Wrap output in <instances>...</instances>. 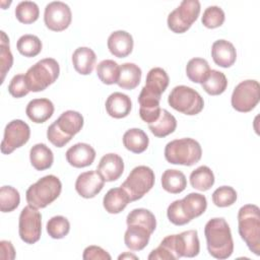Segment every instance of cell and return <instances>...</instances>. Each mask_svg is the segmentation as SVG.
I'll list each match as a JSON object with an SVG mask.
<instances>
[{"instance_id":"21","label":"cell","mask_w":260,"mask_h":260,"mask_svg":"<svg viewBox=\"0 0 260 260\" xmlns=\"http://www.w3.org/2000/svg\"><path fill=\"white\" fill-rule=\"evenodd\" d=\"M105 107L107 113L111 117L115 119H122L130 114L132 102L127 94L116 91L108 96Z\"/></svg>"},{"instance_id":"36","label":"cell","mask_w":260,"mask_h":260,"mask_svg":"<svg viewBox=\"0 0 260 260\" xmlns=\"http://www.w3.org/2000/svg\"><path fill=\"white\" fill-rule=\"evenodd\" d=\"M120 66L118 63L111 59L101 61L96 66V75L99 79L108 85L117 83L119 78Z\"/></svg>"},{"instance_id":"25","label":"cell","mask_w":260,"mask_h":260,"mask_svg":"<svg viewBox=\"0 0 260 260\" xmlns=\"http://www.w3.org/2000/svg\"><path fill=\"white\" fill-rule=\"evenodd\" d=\"M96 55L88 47H79L72 54L74 69L81 75H88L92 72L95 65Z\"/></svg>"},{"instance_id":"7","label":"cell","mask_w":260,"mask_h":260,"mask_svg":"<svg viewBox=\"0 0 260 260\" xmlns=\"http://www.w3.org/2000/svg\"><path fill=\"white\" fill-rule=\"evenodd\" d=\"M168 103L174 110L188 116L199 114L204 107L199 92L186 85L175 86L168 96Z\"/></svg>"},{"instance_id":"13","label":"cell","mask_w":260,"mask_h":260,"mask_svg":"<svg viewBox=\"0 0 260 260\" xmlns=\"http://www.w3.org/2000/svg\"><path fill=\"white\" fill-rule=\"evenodd\" d=\"M72 20L70 7L62 1H53L46 5L44 21L46 26L53 31L66 29Z\"/></svg>"},{"instance_id":"4","label":"cell","mask_w":260,"mask_h":260,"mask_svg":"<svg viewBox=\"0 0 260 260\" xmlns=\"http://www.w3.org/2000/svg\"><path fill=\"white\" fill-rule=\"evenodd\" d=\"M61 191L60 179L54 175H47L28 187L25 199L28 205L35 208H45L59 197Z\"/></svg>"},{"instance_id":"35","label":"cell","mask_w":260,"mask_h":260,"mask_svg":"<svg viewBox=\"0 0 260 260\" xmlns=\"http://www.w3.org/2000/svg\"><path fill=\"white\" fill-rule=\"evenodd\" d=\"M126 223L128 224H140L149 230L152 234L156 228V219L154 214L146 208H135L131 210L127 217Z\"/></svg>"},{"instance_id":"1","label":"cell","mask_w":260,"mask_h":260,"mask_svg":"<svg viewBox=\"0 0 260 260\" xmlns=\"http://www.w3.org/2000/svg\"><path fill=\"white\" fill-rule=\"evenodd\" d=\"M209 254L216 259H226L234 252V241L229 223L223 217L209 219L204 226Z\"/></svg>"},{"instance_id":"17","label":"cell","mask_w":260,"mask_h":260,"mask_svg":"<svg viewBox=\"0 0 260 260\" xmlns=\"http://www.w3.org/2000/svg\"><path fill=\"white\" fill-rule=\"evenodd\" d=\"M96 171L105 182H113L122 176L124 172V161L117 153H107L101 158Z\"/></svg>"},{"instance_id":"47","label":"cell","mask_w":260,"mask_h":260,"mask_svg":"<svg viewBox=\"0 0 260 260\" xmlns=\"http://www.w3.org/2000/svg\"><path fill=\"white\" fill-rule=\"evenodd\" d=\"M82 258L84 260H111V255L99 246H88L84 249Z\"/></svg>"},{"instance_id":"16","label":"cell","mask_w":260,"mask_h":260,"mask_svg":"<svg viewBox=\"0 0 260 260\" xmlns=\"http://www.w3.org/2000/svg\"><path fill=\"white\" fill-rule=\"evenodd\" d=\"M105 180L98 171L81 173L75 181V190L83 198L89 199L98 195L104 188Z\"/></svg>"},{"instance_id":"9","label":"cell","mask_w":260,"mask_h":260,"mask_svg":"<svg viewBox=\"0 0 260 260\" xmlns=\"http://www.w3.org/2000/svg\"><path fill=\"white\" fill-rule=\"evenodd\" d=\"M200 8V2L198 0H183L168 15V27L175 34L187 31L198 18Z\"/></svg>"},{"instance_id":"49","label":"cell","mask_w":260,"mask_h":260,"mask_svg":"<svg viewBox=\"0 0 260 260\" xmlns=\"http://www.w3.org/2000/svg\"><path fill=\"white\" fill-rule=\"evenodd\" d=\"M125 258H133V259H137V256L133 255V254H129V253H124L122 255L119 256V260L121 259H125Z\"/></svg>"},{"instance_id":"38","label":"cell","mask_w":260,"mask_h":260,"mask_svg":"<svg viewBox=\"0 0 260 260\" xmlns=\"http://www.w3.org/2000/svg\"><path fill=\"white\" fill-rule=\"evenodd\" d=\"M15 16L21 23H32L38 20L40 16L39 6L32 1H21L16 5Z\"/></svg>"},{"instance_id":"8","label":"cell","mask_w":260,"mask_h":260,"mask_svg":"<svg viewBox=\"0 0 260 260\" xmlns=\"http://www.w3.org/2000/svg\"><path fill=\"white\" fill-rule=\"evenodd\" d=\"M154 181V173L149 167L138 166L130 172L121 187L129 195L130 201H136L141 199L151 190Z\"/></svg>"},{"instance_id":"30","label":"cell","mask_w":260,"mask_h":260,"mask_svg":"<svg viewBox=\"0 0 260 260\" xmlns=\"http://www.w3.org/2000/svg\"><path fill=\"white\" fill-rule=\"evenodd\" d=\"M160 182L162 189L172 194H179L187 187V179L179 170H166L161 175Z\"/></svg>"},{"instance_id":"27","label":"cell","mask_w":260,"mask_h":260,"mask_svg":"<svg viewBox=\"0 0 260 260\" xmlns=\"http://www.w3.org/2000/svg\"><path fill=\"white\" fill-rule=\"evenodd\" d=\"M123 144L133 153H141L146 150L149 143L147 134L139 128H131L123 135Z\"/></svg>"},{"instance_id":"45","label":"cell","mask_w":260,"mask_h":260,"mask_svg":"<svg viewBox=\"0 0 260 260\" xmlns=\"http://www.w3.org/2000/svg\"><path fill=\"white\" fill-rule=\"evenodd\" d=\"M167 215L169 220L174 223L175 225H184L191 220L186 216L183 208H182V202L181 199L173 201L168 209H167Z\"/></svg>"},{"instance_id":"33","label":"cell","mask_w":260,"mask_h":260,"mask_svg":"<svg viewBox=\"0 0 260 260\" xmlns=\"http://www.w3.org/2000/svg\"><path fill=\"white\" fill-rule=\"evenodd\" d=\"M202 88L210 95L221 94L228 86V79L224 73L211 69L206 79L201 83Z\"/></svg>"},{"instance_id":"31","label":"cell","mask_w":260,"mask_h":260,"mask_svg":"<svg viewBox=\"0 0 260 260\" xmlns=\"http://www.w3.org/2000/svg\"><path fill=\"white\" fill-rule=\"evenodd\" d=\"M148 128L154 136L166 137L176 130L177 120L169 111L162 109L158 119L155 122L148 124Z\"/></svg>"},{"instance_id":"2","label":"cell","mask_w":260,"mask_h":260,"mask_svg":"<svg viewBox=\"0 0 260 260\" xmlns=\"http://www.w3.org/2000/svg\"><path fill=\"white\" fill-rule=\"evenodd\" d=\"M83 127V117L72 110L63 112L47 130L48 140L56 147L65 146Z\"/></svg>"},{"instance_id":"15","label":"cell","mask_w":260,"mask_h":260,"mask_svg":"<svg viewBox=\"0 0 260 260\" xmlns=\"http://www.w3.org/2000/svg\"><path fill=\"white\" fill-rule=\"evenodd\" d=\"M161 93L157 90L149 88L147 86H143L139 95H138V103H139V116L140 118L147 124H151L155 122L159 115H160V101Z\"/></svg>"},{"instance_id":"26","label":"cell","mask_w":260,"mask_h":260,"mask_svg":"<svg viewBox=\"0 0 260 260\" xmlns=\"http://www.w3.org/2000/svg\"><path fill=\"white\" fill-rule=\"evenodd\" d=\"M142 71L140 67L134 63H124L120 66L119 78L117 84L123 89H134L141 80Z\"/></svg>"},{"instance_id":"42","label":"cell","mask_w":260,"mask_h":260,"mask_svg":"<svg viewBox=\"0 0 260 260\" xmlns=\"http://www.w3.org/2000/svg\"><path fill=\"white\" fill-rule=\"evenodd\" d=\"M13 64V56L9 47V38L5 31L1 30L0 42V65H1V83H3L6 73L10 70Z\"/></svg>"},{"instance_id":"11","label":"cell","mask_w":260,"mask_h":260,"mask_svg":"<svg viewBox=\"0 0 260 260\" xmlns=\"http://www.w3.org/2000/svg\"><path fill=\"white\" fill-rule=\"evenodd\" d=\"M18 234L26 244L37 243L42 234V214L30 205L22 208L18 218Z\"/></svg>"},{"instance_id":"46","label":"cell","mask_w":260,"mask_h":260,"mask_svg":"<svg viewBox=\"0 0 260 260\" xmlns=\"http://www.w3.org/2000/svg\"><path fill=\"white\" fill-rule=\"evenodd\" d=\"M9 93L16 99L25 96L28 92V86L25 79V74H16L12 77L8 85Z\"/></svg>"},{"instance_id":"19","label":"cell","mask_w":260,"mask_h":260,"mask_svg":"<svg viewBox=\"0 0 260 260\" xmlns=\"http://www.w3.org/2000/svg\"><path fill=\"white\" fill-rule=\"evenodd\" d=\"M133 38L125 30H116L108 38V49L117 58H125L132 53Z\"/></svg>"},{"instance_id":"22","label":"cell","mask_w":260,"mask_h":260,"mask_svg":"<svg viewBox=\"0 0 260 260\" xmlns=\"http://www.w3.org/2000/svg\"><path fill=\"white\" fill-rule=\"evenodd\" d=\"M54 105L49 99H34L25 109V114L34 123H44L49 120L54 113Z\"/></svg>"},{"instance_id":"18","label":"cell","mask_w":260,"mask_h":260,"mask_svg":"<svg viewBox=\"0 0 260 260\" xmlns=\"http://www.w3.org/2000/svg\"><path fill=\"white\" fill-rule=\"evenodd\" d=\"M65 155L70 166L80 169L88 167L93 162L95 158V150L91 145L79 142L68 148Z\"/></svg>"},{"instance_id":"10","label":"cell","mask_w":260,"mask_h":260,"mask_svg":"<svg viewBox=\"0 0 260 260\" xmlns=\"http://www.w3.org/2000/svg\"><path fill=\"white\" fill-rule=\"evenodd\" d=\"M260 100V85L257 80L247 79L241 81L232 93V107L241 113L252 111Z\"/></svg>"},{"instance_id":"44","label":"cell","mask_w":260,"mask_h":260,"mask_svg":"<svg viewBox=\"0 0 260 260\" xmlns=\"http://www.w3.org/2000/svg\"><path fill=\"white\" fill-rule=\"evenodd\" d=\"M237 192L231 186H221L212 193V202L217 207H228L237 201Z\"/></svg>"},{"instance_id":"28","label":"cell","mask_w":260,"mask_h":260,"mask_svg":"<svg viewBox=\"0 0 260 260\" xmlns=\"http://www.w3.org/2000/svg\"><path fill=\"white\" fill-rule=\"evenodd\" d=\"M29 159L37 171H44L52 167L54 154L45 143H37L29 150Z\"/></svg>"},{"instance_id":"24","label":"cell","mask_w":260,"mask_h":260,"mask_svg":"<svg viewBox=\"0 0 260 260\" xmlns=\"http://www.w3.org/2000/svg\"><path fill=\"white\" fill-rule=\"evenodd\" d=\"M131 202L127 192L120 186L110 189L103 199V205L107 212L117 214L123 211L128 203Z\"/></svg>"},{"instance_id":"29","label":"cell","mask_w":260,"mask_h":260,"mask_svg":"<svg viewBox=\"0 0 260 260\" xmlns=\"http://www.w3.org/2000/svg\"><path fill=\"white\" fill-rule=\"evenodd\" d=\"M181 202L182 208L190 220L200 216L207 208L206 197L200 193H189L181 199Z\"/></svg>"},{"instance_id":"20","label":"cell","mask_w":260,"mask_h":260,"mask_svg":"<svg viewBox=\"0 0 260 260\" xmlns=\"http://www.w3.org/2000/svg\"><path fill=\"white\" fill-rule=\"evenodd\" d=\"M211 57L216 65L222 68H229L236 62L237 52L231 42L217 40L212 44Z\"/></svg>"},{"instance_id":"40","label":"cell","mask_w":260,"mask_h":260,"mask_svg":"<svg viewBox=\"0 0 260 260\" xmlns=\"http://www.w3.org/2000/svg\"><path fill=\"white\" fill-rule=\"evenodd\" d=\"M20 203L19 192L12 186H2L0 189V209L2 212H11Z\"/></svg>"},{"instance_id":"39","label":"cell","mask_w":260,"mask_h":260,"mask_svg":"<svg viewBox=\"0 0 260 260\" xmlns=\"http://www.w3.org/2000/svg\"><path fill=\"white\" fill-rule=\"evenodd\" d=\"M169 82L170 78L166 70H164L160 67H154L151 68L146 75L145 86L162 93L167 89Z\"/></svg>"},{"instance_id":"14","label":"cell","mask_w":260,"mask_h":260,"mask_svg":"<svg viewBox=\"0 0 260 260\" xmlns=\"http://www.w3.org/2000/svg\"><path fill=\"white\" fill-rule=\"evenodd\" d=\"M171 246L177 259L181 257L192 258L199 254L200 243L196 230H189L177 235H169Z\"/></svg>"},{"instance_id":"3","label":"cell","mask_w":260,"mask_h":260,"mask_svg":"<svg viewBox=\"0 0 260 260\" xmlns=\"http://www.w3.org/2000/svg\"><path fill=\"white\" fill-rule=\"evenodd\" d=\"M238 230L242 240L255 255H260V210L255 204H246L238 212Z\"/></svg>"},{"instance_id":"41","label":"cell","mask_w":260,"mask_h":260,"mask_svg":"<svg viewBox=\"0 0 260 260\" xmlns=\"http://www.w3.org/2000/svg\"><path fill=\"white\" fill-rule=\"evenodd\" d=\"M47 233L53 239H63L70 231L69 220L62 215H56L51 217L47 222Z\"/></svg>"},{"instance_id":"6","label":"cell","mask_w":260,"mask_h":260,"mask_svg":"<svg viewBox=\"0 0 260 260\" xmlns=\"http://www.w3.org/2000/svg\"><path fill=\"white\" fill-rule=\"evenodd\" d=\"M60 73L59 63L53 58H45L38 61L27 69L25 79L29 91L38 92L45 90L54 83Z\"/></svg>"},{"instance_id":"5","label":"cell","mask_w":260,"mask_h":260,"mask_svg":"<svg viewBox=\"0 0 260 260\" xmlns=\"http://www.w3.org/2000/svg\"><path fill=\"white\" fill-rule=\"evenodd\" d=\"M202 156V149L198 141L193 138H180L167 143L165 147V157L173 165L193 166Z\"/></svg>"},{"instance_id":"43","label":"cell","mask_w":260,"mask_h":260,"mask_svg":"<svg viewBox=\"0 0 260 260\" xmlns=\"http://www.w3.org/2000/svg\"><path fill=\"white\" fill-rule=\"evenodd\" d=\"M225 15L223 10L219 6H208L201 17L202 24L207 28H216L222 25Z\"/></svg>"},{"instance_id":"48","label":"cell","mask_w":260,"mask_h":260,"mask_svg":"<svg viewBox=\"0 0 260 260\" xmlns=\"http://www.w3.org/2000/svg\"><path fill=\"white\" fill-rule=\"evenodd\" d=\"M0 258L3 260H13L15 258V250L10 241H1L0 242Z\"/></svg>"},{"instance_id":"23","label":"cell","mask_w":260,"mask_h":260,"mask_svg":"<svg viewBox=\"0 0 260 260\" xmlns=\"http://www.w3.org/2000/svg\"><path fill=\"white\" fill-rule=\"evenodd\" d=\"M150 235L149 230L143 225L128 224L124 235V243L132 251H141L147 246Z\"/></svg>"},{"instance_id":"34","label":"cell","mask_w":260,"mask_h":260,"mask_svg":"<svg viewBox=\"0 0 260 260\" xmlns=\"http://www.w3.org/2000/svg\"><path fill=\"white\" fill-rule=\"evenodd\" d=\"M209 71V64L203 58H192L186 66L187 77L195 83H202L208 76Z\"/></svg>"},{"instance_id":"12","label":"cell","mask_w":260,"mask_h":260,"mask_svg":"<svg viewBox=\"0 0 260 260\" xmlns=\"http://www.w3.org/2000/svg\"><path fill=\"white\" fill-rule=\"evenodd\" d=\"M30 136L29 126L22 120L15 119L9 122L4 129V136L1 143V152L10 154L16 148L24 145Z\"/></svg>"},{"instance_id":"37","label":"cell","mask_w":260,"mask_h":260,"mask_svg":"<svg viewBox=\"0 0 260 260\" xmlns=\"http://www.w3.org/2000/svg\"><path fill=\"white\" fill-rule=\"evenodd\" d=\"M17 51L24 57H36L42 51L43 45L41 40L35 35H23L16 43Z\"/></svg>"},{"instance_id":"32","label":"cell","mask_w":260,"mask_h":260,"mask_svg":"<svg viewBox=\"0 0 260 260\" xmlns=\"http://www.w3.org/2000/svg\"><path fill=\"white\" fill-rule=\"evenodd\" d=\"M191 186L199 191H207L214 184V175L207 166H200L190 174Z\"/></svg>"}]
</instances>
